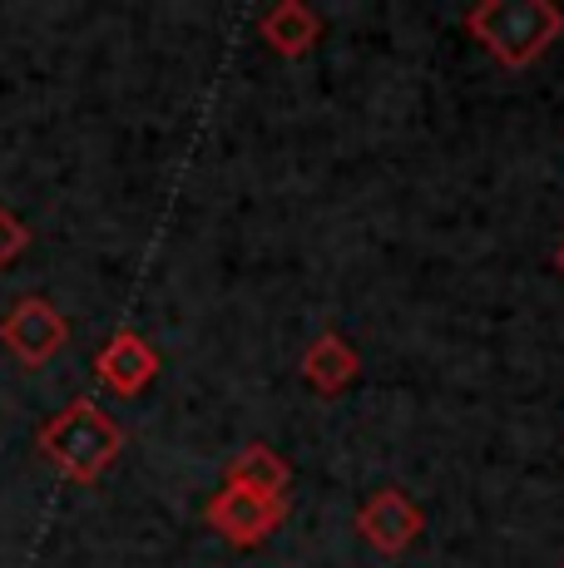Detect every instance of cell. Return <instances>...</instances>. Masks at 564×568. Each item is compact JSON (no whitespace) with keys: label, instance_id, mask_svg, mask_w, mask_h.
I'll return each instance as SVG.
<instances>
[{"label":"cell","instance_id":"obj_7","mask_svg":"<svg viewBox=\"0 0 564 568\" xmlns=\"http://www.w3.org/2000/svg\"><path fill=\"white\" fill-rule=\"evenodd\" d=\"M258 30H263V40L273 45L278 54H302V50H312V40H318V30H322V20H318V10H308V6H298V0H282V6H273L263 20H258Z\"/></svg>","mask_w":564,"mask_h":568},{"label":"cell","instance_id":"obj_6","mask_svg":"<svg viewBox=\"0 0 564 568\" xmlns=\"http://www.w3.org/2000/svg\"><path fill=\"white\" fill-rule=\"evenodd\" d=\"M356 529L376 554H401L421 534V509L411 505L401 489H382L372 505L356 515Z\"/></svg>","mask_w":564,"mask_h":568},{"label":"cell","instance_id":"obj_9","mask_svg":"<svg viewBox=\"0 0 564 568\" xmlns=\"http://www.w3.org/2000/svg\"><path fill=\"white\" fill-rule=\"evenodd\" d=\"M302 376L312 381L318 390H328V396H338L346 381L356 376V352L342 342V336H322L318 346H312L308 356H302Z\"/></svg>","mask_w":564,"mask_h":568},{"label":"cell","instance_id":"obj_1","mask_svg":"<svg viewBox=\"0 0 564 568\" xmlns=\"http://www.w3.org/2000/svg\"><path fill=\"white\" fill-rule=\"evenodd\" d=\"M40 455L74 485H94V479L124 455V430L100 410V400L80 396L70 400L56 420L40 430Z\"/></svg>","mask_w":564,"mask_h":568},{"label":"cell","instance_id":"obj_3","mask_svg":"<svg viewBox=\"0 0 564 568\" xmlns=\"http://www.w3.org/2000/svg\"><path fill=\"white\" fill-rule=\"evenodd\" d=\"M0 342H6V352L16 356L20 366L36 371V366H46L64 342H70V326H64V316H60L56 302L20 297L16 307L0 316Z\"/></svg>","mask_w":564,"mask_h":568},{"label":"cell","instance_id":"obj_10","mask_svg":"<svg viewBox=\"0 0 564 568\" xmlns=\"http://www.w3.org/2000/svg\"><path fill=\"white\" fill-rule=\"evenodd\" d=\"M26 247H30V227L20 223L10 207H0V267H10V262L26 253Z\"/></svg>","mask_w":564,"mask_h":568},{"label":"cell","instance_id":"obj_8","mask_svg":"<svg viewBox=\"0 0 564 568\" xmlns=\"http://www.w3.org/2000/svg\"><path fill=\"white\" fill-rule=\"evenodd\" d=\"M228 485L253 489V495H263V499H282V489H288V465H282L268 445H248L233 460V469H228Z\"/></svg>","mask_w":564,"mask_h":568},{"label":"cell","instance_id":"obj_4","mask_svg":"<svg viewBox=\"0 0 564 568\" xmlns=\"http://www.w3.org/2000/svg\"><path fill=\"white\" fill-rule=\"evenodd\" d=\"M209 519H213V529L228 534L233 544H258L282 524V499H263V495H253V489L228 485L209 505Z\"/></svg>","mask_w":564,"mask_h":568},{"label":"cell","instance_id":"obj_2","mask_svg":"<svg viewBox=\"0 0 564 568\" xmlns=\"http://www.w3.org/2000/svg\"><path fill=\"white\" fill-rule=\"evenodd\" d=\"M471 36L495 54L510 70H525L530 60H540L564 30V10L550 0H485L465 16Z\"/></svg>","mask_w":564,"mask_h":568},{"label":"cell","instance_id":"obj_5","mask_svg":"<svg viewBox=\"0 0 564 568\" xmlns=\"http://www.w3.org/2000/svg\"><path fill=\"white\" fill-rule=\"evenodd\" d=\"M94 376H100V386H110L114 396H139V390L159 376V356L139 332H114L110 346L94 356Z\"/></svg>","mask_w":564,"mask_h":568},{"label":"cell","instance_id":"obj_11","mask_svg":"<svg viewBox=\"0 0 564 568\" xmlns=\"http://www.w3.org/2000/svg\"><path fill=\"white\" fill-rule=\"evenodd\" d=\"M560 262H564V253H560Z\"/></svg>","mask_w":564,"mask_h":568}]
</instances>
